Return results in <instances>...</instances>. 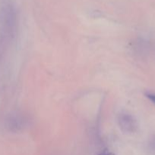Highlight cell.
Masks as SVG:
<instances>
[{
    "mask_svg": "<svg viewBox=\"0 0 155 155\" xmlns=\"http://www.w3.org/2000/svg\"><path fill=\"white\" fill-rule=\"evenodd\" d=\"M119 128L125 133H133L138 129L136 120L129 114H120L118 117Z\"/></svg>",
    "mask_w": 155,
    "mask_h": 155,
    "instance_id": "1",
    "label": "cell"
},
{
    "mask_svg": "<svg viewBox=\"0 0 155 155\" xmlns=\"http://www.w3.org/2000/svg\"><path fill=\"white\" fill-rule=\"evenodd\" d=\"M145 95L146 97H147L153 104H155V93H153V92H147Z\"/></svg>",
    "mask_w": 155,
    "mask_h": 155,
    "instance_id": "2",
    "label": "cell"
},
{
    "mask_svg": "<svg viewBox=\"0 0 155 155\" xmlns=\"http://www.w3.org/2000/svg\"><path fill=\"white\" fill-rule=\"evenodd\" d=\"M150 148L152 151H155V137H153V139L150 140Z\"/></svg>",
    "mask_w": 155,
    "mask_h": 155,
    "instance_id": "3",
    "label": "cell"
},
{
    "mask_svg": "<svg viewBox=\"0 0 155 155\" xmlns=\"http://www.w3.org/2000/svg\"><path fill=\"white\" fill-rule=\"evenodd\" d=\"M99 155H115V154H114L113 153L110 152V151H107V150H105V151H102V152Z\"/></svg>",
    "mask_w": 155,
    "mask_h": 155,
    "instance_id": "4",
    "label": "cell"
}]
</instances>
